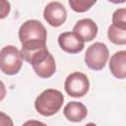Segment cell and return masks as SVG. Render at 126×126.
Wrapping results in <instances>:
<instances>
[{
    "mask_svg": "<svg viewBox=\"0 0 126 126\" xmlns=\"http://www.w3.org/2000/svg\"><path fill=\"white\" fill-rule=\"evenodd\" d=\"M46 30L39 21H26L19 30V39L22 43L21 52H31L46 46Z\"/></svg>",
    "mask_w": 126,
    "mask_h": 126,
    "instance_id": "1",
    "label": "cell"
},
{
    "mask_svg": "<svg viewBox=\"0 0 126 126\" xmlns=\"http://www.w3.org/2000/svg\"><path fill=\"white\" fill-rule=\"evenodd\" d=\"M21 54L24 60L32 66L33 71L38 77L46 79L55 73V60L52 54L48 52L46 46L31 52H21Z\"/></svg>",
    "mask_w": 126,
    "mask_h": 126,
    "instance_id": "2",
    "label": "cell"
},
{
    "mask_svg": "<svg viewBox=\"0 0 126 126\" xmlns=\"http://www.w3.org/2000/svg\"><path fill=\"white\" fill-rule=\"evenodd\" d=\"M63 101L64 96L60 91L47 89L35 98L34 107L39 114L43 116H51L59 111Z\"/></svg>",
    "mask_w": 126,
    "mask_h": 126,
    "instance_id": "3",
    "label": "cell"
},
{
    "mask_svg": "<svg viewBox=\"0 0 126 126\" xmlns=\"http://www.w3.org/2000/svg\"><path fill=\"white\" fill-rule=\"evenodd\" d=\"M21 51L14 45H7L0 50V70L6 75H16L22 68Z\"/></svg>",
    "mask_w": 126,
    "mask_h": 126,
    "instance_id": "4",
    "label": "cell"
},
{
    "mask_svg": "<svg viewBox=\"0 0 126 126\" xmlns=\"http://www.w3.org/2000/svg\"><path fill=\"white\" fill-rule=\"evenodd\" d=\"M109 51L107 46L102 42H94L88 47L85 54L86 65L94 71L102 70L107 62Z\"/></svg>",
    "mask_w": 126,
    "mask_h": 126,
    "instance_id": "5",
    "label": "cell"
},
{
    "mask_svg": "<svg viewBox=\"0 0 126 126\" xmlns=\"http://www.w3.org/2000/svg\"><path fill=\"white\" fill-rule=\"evenodd\" d=\"M66 93L73 97H81L87 94L90 89V82L88 77L81 72H74L70 74L64 84Z\"/></svg>",
    "mask_w": 126,
    "mask_h": 126,
    "instance_id": "6",
    "label": "cell"
},
{
    "mask_svg": "<svg viewBox=\"0 0 126 126\" xmlns=\"http://www.w3.org/2000/svg\"><path fill=\"white\" fill-rule=\"evenodd\" d=\"M44 20L51 27H60L67 19V11L65 7L57 1H52L46 5L43 11Z\"/></svg>",
    "mask_w": 126,
    "mask_h": 126,
    "instance_id": "7",
    "label": "cell"
},
{
    "mask_svg": "<svg viewBox=\"0 0 126 126\" xmlns=\"http://www.w3.org/2000/svg\"><path fill=\"white\" fill-rule=\"evenodd\" d=\"M58 43L62 50L72 54L81 52L85 47V41L73 32H62L58 36Z\"/></svg>",
    "mask_w": 126,
    "mask_h": 126,
    "instance_id": "8",
    "label": "cell"
},
{
    "mask_svg": "<svg viewBox=\"0 0 126 126\" xmlns=\"http://www.w3.org/2000/svg\"><path fill=\"white\" fill-rule=\"evenodd\" d=\"M97 26L91 19H83L76 23L73 28L75 32L83 41H91L97 34Z\"/></svg>",
    "mask_w": 126,
    "mask_h": 126,
    "instance_id": "9",
    "label": "cell"
},
{
    "mask_svg": "<svg viewBox=\"0 0 126 126\" xmlns=\"http://www.w3.org/2000/svg\"><path fill=\"white\" fill-rule=\"evenodd\" d=\"M109 70L117 79H125L126 77V51L121 50L115 52L109 61Z\"/></svg>",
    "mask_w": 126,
    "mask_h": 126,
    "instance_id": "10",
    "label": "cell"
},
{
    "mask_svg": "<svg viewBox=\"0 0 126 126\" xmlns=\"http://www.w3.org/2000/svg\"><path fill=\"white\" fill-rule=\"evenodd\" d=\"M64 116L72 122H81L87 117L88 110L87 107L79 101L68 102L63 109Z\"/></svg>",
    "mask_w": 126,
    "mask_h": 126,
    "instance_id": "11",
    "label": "cell"
},
{
    "mask_svg": "<svg viewBox=\"0 0 126 126\" xmlns=\"http://www.w3.org/2000/svg\"><path fill=\"white\" fill-rule=\"evenodd\" d=\"M107 36L112 43L124 45L126 43V28L112 24L108 28Z\"/></svg>",
    "mask_w": 126,
    "mask_h": 126,
    "instance_id": "12",
    "label": "cell"
},
{
    "mask_svg": "<svg viewBox=\"0 0 126 126\" xmlns=\"http://www.w3.org/2000/svg\"><path fill=\"white\" fill-rule=\"evenodd\" d=\"M97 0H69L71 9L78 13H84L90 10Z\"/></svg>",
    "mask_w": 126,
    "mask_h": 126,
    "instance_id": "13",
    "label": "cell"
},
{
    "mask_svg": "<svg viewBox=\"0 0 126 126\" xmlns=\"http://www.w3.org/2000/svg\"><path fill=\"white\" fill-rule=\"evenodd\" d=\"M112 24L119 26V27H124L126 28V9L125 8H120L117 9L113 15H112Z\"/></svg>",
    "mask_w": 126,
    "mask_h": 126,
    "instance_id": "14",
    "label": "cell"
},
{
    "mask_svg": "<svg viewBox=\"0 0 126 126\" xmlns=\"http://www.w3.org/2000/svg\"><path fill=\"white\" fill-rule=\"evenodd\" d=\"M11 11V5L8 0H0V19H5Z\"/></svg>",
    "mask_w": 126,
    "mask_h": 126,
    "instance_id": "15",
    "label": "cell"
},
{
    "mask_svg": "<svg viewBox=\"0 0 126 126\" xmlns=\"http://www.w3.org/2000/svg\"><path fill=\"white\" fill-rule=\"evenodd\" d=\"M0 126H13V121L6 113L0 111Z\"/></svg>",
    "mask_w": 126,
    "mask_h": 126,
    "instance_id": "16",
    "label": "cell"
},
{
    "mask_svg": "<svg viewBox=\"0 0 126 126\" xmlns=\"http://www.w3.org/2000/svg\"><path fill=\"white\" fill-rule=\"evenodd\" d=\"M6 95V88L2 81H0V101L5 97Z\"/></svg>",
    "mask_w": 126,
    "mask_h": 126,
    "instance_id": "17",
    "label": "cell"
},
{
    "mask_svg": "<svg viewBox=\"0 0 126 126\" xmlns=\"http://www.w3.org/2000/svg\"><path fill=\"white\" fill-rule=\"evenodd\" d=\"M109 2L111 3H114V4H120V3H124L125 0H108Z\"/></svg>",
    "mask_w": 126,
    "mask_h": 126,
    "instance_id": "18",
    "label": "cell"
}]
</instances>
